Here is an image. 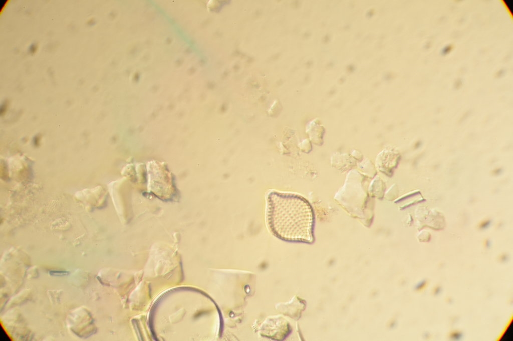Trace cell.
<instances>
[{
    "instance_id": "6da1fadb",
    "label": "cell",
    "mask_w": 513,
    "mask_h": 341,
    "mask_svg": "<svg viewBox=\"0 0 513 341\" xmlns=\"http://www.w3.org/2000/svg\"><path fill=\"white\" fill-rule=\"evenodd\" d=\"M266 201L265 219L274 236L290 242L310 240L312 213L304 198L272 190L266 195Z\"/></svg>"
},
{
    "instance_id": "7a4b0ae2",
    "label": "cell",
    "mask_w": 513,
    "mask_h": 341,
    "mask_svg": "<svg viewBox=\"0 0 513 341\" xmlns=\"http://www.w3.org/2000/svg\"><path fill=\"white\" fill-rule=\"evenodd\" d=\"M49 274L54 276H65L69 274V272L65 270H50Z\"/></svg>"
}]
</instances>
